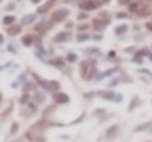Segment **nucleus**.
Returning a JSON list of instances; mask_svg holds the SVG:
<instances>
[{"label": "nucleus", "instance_id": "obj_6", "mask_svg": "<svg viewBox=\"0 0 152 142\" xmlns=\"http://www.w3.org/2000/svg\"><path fill=\"white\" fill-rule=\"evenodd\" d=\"M117 129H118V126H117V124L111 126V127L108 129V132H106V136H108V138H112V136L117 133Z\"/></svg>", "mask_w": 152, "mask_h": 142}, {"label": "nucleus", "instance_id": "obj_11", "mask_svg": "<svg viewBox=\"0 0 152 142\" xmlns=\"http://www.w3.org/2000/svg\"><path fill=\"white\" fill-rule=\"evenodd\" d=\"M56 99L59 101V102H68V96L65 93H59L58 96H56Z\"/></svg>", "mask_w": 152, "mask_h": 142}, {"label": "nucleus", "instance_id": "obj_7", "mask_svg": "<svg viewBox=\"0 0 152 142\" xmlns=\"http://www.w3.org/2000/svg\"><path fill=\"white\" fill-rule=\"evenodd\" d=\"M126 31H127V25H120V27L115 28V34L117 36H123Z\"/></svg>", "mask_w": 152, "mask_h": 142}, {"label": "nucleus", "instance_id": "obj_17", "mask_svg": "<svg viewBox=\"0 0 152 142\" xmlns=\"http://www.w3.org/2000/svg\"><path fill=\"white\" fill-rule=\"evenodd\" d=\"M120 1V4H127V3H130V0H118Z\"/></svg>", "mask_w": 152, "mask_h": 142}, {"label": "nucleus", "instance_id": "obj_21", "mask_svg": "<svg viewBox=\"0 0 152 142\" xmlns=\"http://www.w3.org/2000/svg\"><path fill=\"white\" fill-rule=\"evenodd\" d=\"M1 42H3V36L0 34V43H1Z\"/></svg>", "mask_w": 152, "mask_h": 142}, {"label": "nucleus", "instance_id": "obj_22", "mask_svg": "<svg viewBox=\"0 0 152 142\" xmlns=\"http://www.w3.org/2000/svg\"><path fill=\"white\" fill-rule=\"evenodd\" d=\"M31 1H33V3H39L40 0H31Z\"/></svg>", "mask_w": 152, "mask_h": 142}, {"label": "nucleus", "instance_id": "obj_5", "mask_svg": "<svg viewBox=\"0 0 152 142\" xmlns=\"http://www.w3.org/2000/svg\"><path fill=\"white\" fill-rule=\"evenodd\" d=\"M152 124V121H146V123H143V124H140V126H137L136 129H134V132H143V130H146V129H149Z\"/></svg>", "mask_w": 152, "mask_h": 142}, {"label": "nucleus", "instance_id": "obj_10", "mask_svg": "<svg viewBox=\"0 0 152 142\" xmlns=\"http://www.w3.org/2000/svg\"><path fill=\"white\" fill-rule=\"evenodd\" d=\"M48 88H49L50 90H58V89H59V83H58V82H55V80H53V82H49Z\"/></svg>", "mask_w": 152, "mask_h": 142}, {"label": "nucleus", "instance_id": "obj_27", "mask_svg": "<svg viewBox=\"0 0 152 142\" xmlns=\"http://www.w3.org/2000/svg\"><path fill=\"white\" fill-rule=\"evenodd\" d=\"M0 1H1V0H0Z\"/></svg>", "mask_w": 152, "mask_h": 142}, {"label": "nucleus", "instance_id": "obj_13", "mask_svg": "<svg viewBox=\"0 0 152 142\" xmlns=\"http://www.w3.org/2000/svg\"><path fill=\"white\" fill-rule=\"evenodd\" d=\"M19 31H21V27H18V25L13 27V28H9V34H12V36H13V34H18Z\"/></svg>", "mask_w": 152, "mask_h": 142}, {"label": "nucleus", "instance_id": "obj_8", "mask_svg": "<svg viewBox=\"0 0 152 142\" xmlns=\"http://www.w3.org/2000/svg\"><path fill=\"white\" fill-rule=\"evenodd\" d=\"M13 22H15V16L7 15V16H4V18H3V24H6V25H12Z\"/></svg>", "mask_w": 152, "mask_h": 142}, {"label": "nucleus", "instance_id": "obj_9", "mask_svg": "<svg viewBox=\"0 0 152 142\" xmlns=\"http://www.w3.org/2000/svg\"><path fill=\"white\" fill-rule=\"evenodd\" d=\"M49 27H50V25H49L48 22H42V24H37L36 30H37V31H42V33H43V31H45V30H48Z\"/></svg>", "mask_w": 152, "mask_h": 142}, {"label": "nucleus", "instance_id": "obj_12", "mask_svg": "<svg viewBox=\"0 0 152 142\" xmlns=\"http://www.w3.org/2000/svg\"><path fill=\"white\" fill-rule=\"evenodd\" d=\"M22 43L27 45V46H30V45L33 43V39H31L30 36H25V37H22Z\"/></svg>", "mask_w": 152, "mask_h": 142}, {"label": "nucleus", "instance_id": "obj_25", "mask_svg": "<svg viewBox=\"0 0 152 142\" xmlns=\"http://www.w3.org/2000/svg\"><path fill=\"white\" fill-rule=\"evenodd\" d=\"M40 142H45V141H40Z\"/></svg>", "mask_w": 152, "mask_h": 142}, {"label": "nucleus", "instance_id": "obj_20", "mask_svg": "<svg viewBox=\"0 0 152 142\" xmlns=\"http://www.w3.org/2000/svg\"><path fill=\"white\" fill-rule=\"evenodd\" d=\"M55 1H56V0H50V1H49V6H50V4H53Z\"/></svg>", "mask_w": 152, "mask_h": 142}, {"label": "nucleus", "instance_id": "obj_18", "mask_svg": "<svg viewBox=\"0 0 152 142\" xmlns=\"http://www.w3.org/2000/svg\"><path fill=\"white\" fill-rule=\"evenodd\" d=\"M127 15L126 13H117V18H126Z\"/></svg>", "mask_w": 152, "mask_h": 142}, {"label": "nucleus", "instance_id": "obj_15", "mask_svg": "<svg viewBox=\"0 0 152 142\" xmlns=\"http://www.w3.org/2000/svg\"><path fill=\"white\" fill-rule=\"evenodd\" d=\"M77 40H78V42H86V40H89V36H87V34H80Z\"/></svg>", "mask_w": 152, "mask_h": 142}, {"label": "nucleus", "instance_id": "obj_4", "mask_svg": "<svg viewBox=\"0 0 152 142\" xmlns=\"http://www.w3.org/2000/svg\"><path fill=\"white\" fill-rule=\"evenodd\" d=\"M65 40H68V34H66V33H59V34L55 36V42H56V43L65 42Z\"/></svg>", "mask_w": 152, "mask_h": 142}, {"label": "nucleus", "instance_id": "obj_26", "mask_svg": "<svg viewBox=\"0 0 152 142\" xmlns=\"http://www.w3.org/2000/svg\"><path fill=\"white\" fill-rule=\"evenodd\" d=\"M151 132H152V129H151Z\"/></svg>", "mask_w": 152, "mask_h": 142}, {"label": "nucleus", "instance_id": "obj_14", "mask_svg": "<svg viewBox=\"0 0 152 142\" xmlns=\"http://www.w3.org/2000/svg\"><path fill=\"white\" fill-rule=\"evenodd\" d=\"M66 59H68L69 62H75V61H77V55H75V53H68Z\"/></svg>", "mask_w": 152, "mask_h": 142}, {"label": "nucleus", "instance_id": "obj_1", "mask_svg": "<svg viewBox=\"0 0 152 142\" xmlns=\"http://www.w3.org/2000/svg\"><path fill=\"white\" fill-rule=\"evenodd\" d=\"M68 15H69V10L68 9H58L56 12H53L52 21L53 22H62V21H65L68 18Z\"/></svg>", "mask_w": 152, "mask_h": 142}, {"label": "nucleus", "instance_id": "obj_19", "mask_svg": "<svg viewBox=\"0 0 152 142\" xmlns=\"http://www.w3.org/2000/svg\"><path fill=\"white\" fill-rule=\"evenodd\" d=\"M136 9H137V4H132L130 6V10H136Z\"/></svg>", "mask_w": 152, "mask_h": 142}, {"label": "nucleus", "instance_id": "obj_24", "mask_svg": "<svg viewBox=\"0 0 152 142\" xmlns=\"http://www.w3.org/2000/svg\"><path fill=\"white\" fill-rule=\"evenodd\" d=\"M103 1H109V0H103Z\"/></svg>", "mask_w": 152, "mask_h": 142}, {"label": "nucleus", "instance_id": "obj_16", "mask_svg": "<svg viewBox=\"0 0 152 142\" xmlns=\"http://www.w3.org/2000/svg\"><path fill=\"white\" fill-rule=\"evenodd\" d=\"M87 18V13H80L78 15V19H86Z\"/></svg>", "mask_w": 152, "mask_h": 142}, {"label": "nucleus", "instance_id": "obj_3", "mask_svg": "<svg viewBox=\"0 0 152 142\" xmlns=\"http://www.w3.org/2000/svg\"><path fill=\"white\" fill-rule=\"evenodd\" d=\"M34 19H36V15H33V13H30V15H25V16L22 18V24H25V25H28V24H33V22H34Z\"/></svg>", "mask_w": 152, "mask_h": 142}, {"label": "nucleus", "instance_id": "obj_23", "mask_svg": "<svg viewBox=\"0 0 152 142\" xmlns=\"http://www.w3.org/2000/svg\"><path fill=\"white\" fill-rule=\"evenodd\" d=\"M149 58H151V61H152V55H149Z\"/></svg>", "mask_w": 152, "mask_h": 142}, {"label": "nucleus", "instance_id": "obj_2", "mask_svg": "<svg viewBox=\"0 0 152 142\" xmlns=\"http://www.w3.org/2000/svg\"><path fill=\"white\" fill-rule=\"evenodd\" d=\"M99 6H101V1H96V0H84L81 3V7L84 10H93V9H96Z\"/></svg>", "mask_w": 152, "mask_h": 142}]
</instances>
